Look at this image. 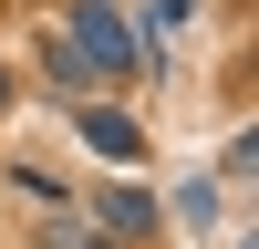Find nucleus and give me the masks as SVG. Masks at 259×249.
I'll use <instances>...</instances> for the list:
<instances>
[{
    "mask_svg": "<svg viewBox=\"0 0 259 249\" xmlns=\"http://www.w3.org/2000/svg\"><path fill=\"white\" fill-rule=\"evenodd\" d=\"M62 52H73L83 73H135V52H145V42H135V21H114L104 0H83V11L62 21Z\"/></svg>",
    "mask_w": 259,
    "mask_h": 249,
    "instance_id": "1",
    "label": "nucleus"
},
{
    "mask_svg": "<svg viewBox=\"0 0 259 249\" xmlns=\"http://www.w3.org/2000/svg\"><path fill=\"white\" fill-rule=\"evenodd\" d=\"M94 218L114 228V239H145V228H156V197H145V187L124 177V187H104V197H94Z\"/></svg>",
    "mask_w": 259,
    "mask_h": 249,
    "instance_id": "2",
    "label": "nucleus"
},
{
    "mask_svg": "<svg viewBox=\"0 0 259 249\" xmlns=\"http://www.w3.org/2000/svg\"><path fill=\"white\" fill-rule=\"evenodd\" d=\"M83 145H94V156H135V114L94 104V114H83Z\"/></svg>",
    "mask_w": 259,
    "mask_h": 249,
    "instance_id": "3",
    "label": "nucleus"
},
{
    "mask_svg": "<svg viewBox=\"0 0 259 249\" xmlns=\"http://www.w3.org/2000/svg\"><path fill=\"white\" fill-rule=\"evenodd\" d=\"M52 249H104V239H94L83 218H52Z\"/></svg>",
    "mask_w": 259,
    "mask_h": 249,
    "instance_id": "4",
    "label": "nucleus"
},
{
    "mask_svg": "<svg viewBox=\"0 0 259 249\" xmlns=\"http://www.w3.org/2000/svg\"><path fill=\"white\" fill-rule=\"evenodd\" d=\"M0 94H11V73H0Z\"/></svg>",
    "mask_w": 259,
    "mask_h": 249,
    "instance_id": "5",
    "label": "nucleus"
}]
</instances>
